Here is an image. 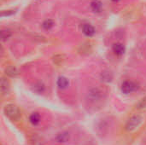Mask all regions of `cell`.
Masks as SVG:
<instances>
[{
    "instance_id": "277c9868",
    "label": "cell",
    "mask_w": 146,
    "mask_h": 145,
    "mask_svg": "<svg viewBox=\"0 0 146 145\" xmlns=\"http://www.w3.org/2000/svg\"><path fill=\"white\" fill-rule=\"evenodd\" d=\"M89 101L92 103H96L102 99V92L98 89H92L89 92Z\"/></svg>"
},
{
    "instance_id": "7c38bea8",
    "label": "cell",
    "mask_w": 146,
    "mask_h": 145,
    "mask_svg": "<svg viewBox=\"0 0 146 145\" xmlns=\"http://www.w3.org/2000/svg\"><path fill=\"white\" fill-rule=\"evenodd\" d=\"M57 86L60 88V89H65L68 86V80L67 78L65 77H59L58 79H57Z\"/></svg>"
},
{
    "instance_id": "7a4b0ae2",
    "label": "cell",
    "mask_w": 146,
    "mask_h": 145,
    "mask_svg": "<svg viewBox=\"0 0 146 145\" xmlns=\"http://www.w3.org/2000/svg\"><path fill=\"white\" fill-rule=\"evenodd\" d=\"M143 118L140 115H133L132 116L126 123L125 125V129L127 132H133L134 130H136L140 124L142 123Z\"/></svg>"
},
{
    "instance_id": "6da1fadb",
    "label": "cell",
    "mask_w": 146,
    "mask_h": 145,
    "mask_svg": "<svg viewBox=\"0 0 146 145\" xmlns=\"http://www.w3.org/2000/svg\"><path fill=\"white\" fill-rule=\"evenodd\" d=\"M3 113L9 120H11L13 121H18L21 117V112H20L18 107L12 103L7 104L4 106Z\"/></svg>"
},
{
    "instance_id": "9c48e42d",
    "label": "cell",
    "mask_w": 146,
    "mask_h": 145,
    "mask_svg": "<svg viewBox=\"0 0 146 145\" xmlns=\"http://www.w3.org/2000/svg\"><path fill=\"white\" fill-rule=\"evenodd\" d=\"M70 138V135L68 132H63L62 133H59L56 138V140L57 143H60V144H64V143H67Z\"/></svg>"
},
{
    "instance_id": "d6986e66",
    "label": "cell",
    "mask_w": 146,
    "mask_h": 145,
    "mask_svg": "<svg viewBox=\"0 0 146 145\" xmlns=\"http://www.w3.org/2000/svg\"><path fill=\"white\" fill-rule=\"evenodd\" d=\"M64 61V56L62 55H56L55 56H53V62L54 64L59 66L61 65Z\"/></svg>"
},
{
    "instance_id": "30bf717a",
    "label": "cell",
    "mask_w": 146,
    "mask_h": 145,
    "mask_svg": "<svg viewBox=\"0 0 146 145\" xmlns=\"http://www.w3.org/2000/svg\"><path fill=\"white\" fill-rule=\"evenodd\" d=\"M91 8L92 9L96 12V13H99L101 12L102 10V8H103V3L101 1L99 0H93L91 2Z\"/></svg>"
},
{
    "instance_id": "44dd1931",
    "label": "cell",
    "mask_w": 146,
    "mask_h": 145,
    "mask_svg": "<svg viewBox=\"0 0 146 145\" xmlns=\"http://www.w3.org/2000/svg\"><path fill=\"white\" fill-rule=\"evenodd\" d=\"M15 13L14 10H6V11H2L1 15L2 16H8V15H11Z\"/></svg>"
},
{
    "instance_id": "e0dca14e",
    "label": "cell",
    "mask_w": 146,
    "mask_h": 145,
    "mask_svg": "<svg viewBox=\"0 0 146 145\" xmlns=\"http://www.w3.org/2000/svg\"><path fill=\"white\" fill-rule=\"evenodd\" d=\"M101 79H102V81H104V82L109 83V82H110L111 79H112V75H111V73H110V72H104V73H102V74H101Z\"/></svg>"
},
{
    "instance_id": "ac0fdd59",
    "label": "cell",
    "mask_w": 146,
    "mask_h": 145,
    "mask_svg": "<svg viewBox=\"0 0 146 145\" xmlns=\"http://www.w3.org/2000/svg\"><path fill=\"white\" fill-rule=\"evenodd\" d=\"M79 51L81 53V54H87L91 51V46L90 44L87 43V44H81L80 46V49L79 50Z\"/></svg>"
},
{
    "instance_id": "5bb4252c",
    "label": "cell",
    "mask_w": 146,
    "mask_h": 145,
    "mask_svg": "<svg viewBox=\"0 0 146 145\" xmlns=\"http://www.w3.org/2000/svg\"><path fill=\"white\" fill-rule=\"evenodd\" d=\"M29 121L33 125H34V126L38 125L39 123V121H40V115H39V114H38V113H33L30 115V117H29Z\"/></svg>"
},
{
    "instance_id": "7402d4cb",
    "label": "cell",
    "mask_w": 146,
    "mask_h": 145,
    "mask_svg": "<svg viewBox=\"0 0 146 145\" xmlns=\"http://www.w3.org/2000/svg\"><path fill=\"white\" fill-rule=\"evenodd\" d=\"M112 1H114V2H118V1H120V0H112Z\"/></svg>"
},
{
    "instance_id": "ffe728a7",
    "label": "cell",
    "mask_w": 146,
    "mask_h": 145,
    "mask_svg": "<svg viewBox=\"0 0 146 145\" xmlns=\"http://www.w3.org/2000/svg\"><path fill=\"white\" fill-rule=\"evenodd\" d=\"M136 109H146V96L145 97H143L139 102V103L136 105Z\"/></svg>"
},
{
    "instance_id": "9a60e30c",
    "label": "cell",
    "mask_w": 146,
    "mask_h": 145,
    "mask_svg": "<svg viewBox=\"0 0 146 145\" xmlns=\"http://www.w3.org/2000/svg\"><path fill=\"white\" fill-rule=\"evenodd\" d=\"M54 25H55L54 21H53L52 20H50V19H48V20H45V21L43 22L42 26H43V28L45 29V30H50V29H51V28L54 26Z\"/></svg>"
},
{
    "instance_id": "ba28073f",
    "label": "cell",
    "mask_w": 146,
    "mask_h": 145,
    "mask_svg": "<svg viewBox=\"0 0 146 145\" xmlns=\"http://www.w3.org/2000/svg\"><path fill=\"white\" fill-rule=\"evenodd\" d=\"M83 33L87 37H92L95 34V28L91 24H84L82 26Z\"/></svg>"
},
{
    "instance_id": "52a82bcc",
    "label": "cell",
    "mask_w": 146,
    "mask_h": 145,
    "mask_svg": "<svg viewBox=\"0 0 146 145\" xmlns=\"http://www.w3.org/2000/svg\"><path fill=\"white\" fill-rule=\"evenodd\" d=\"M4 73H5V74L8 77H10V78H15L19 74L18 69L15 67H14V66H9V67H7L5 68V70H4Z\"/></svg>"
},
{
    "instance_id": "8992f818",
    "label": "cell",
    "mask_w": 146,
    "mask_h": 145,
    "mask_svg": "<svg viewBox=\"0 0 146 145\" xmlns=\"http://www.w3.org/2000/svg\"><path fill=\"white\" fill-rule=\"evenodd\" d=\"M9 89H10V85H9V80L5 78H2L1 79V85H0V90H1L2 95L3 96L8 95L9 92Z\"/></svg>"
},
{
    "instance_id": "5b68a950",
    "label": "cell",
    "mask_w": 146,
    "mask_h": 145,
    "mask_svg": "<svg viewBox=\"0 0 146 145\" xmlns=\"http://www.w3.org/2000/svg\"><path fill=\"white\" fill-rule=\"evenodd\" d=\"M28 140H29V144L31 145H44L45 144V142H44V139L38 135L37 133H33L29 136L28 138Z\"/></svg>"
},
{
    "instance_id": "3957f363",
    "label": "cell",
    "mask_w": 146,
    "mask_h": 145,
    "mask_svg": "<svg viewBox=\"0 0 146 145\" xmlns=\"http://www.w3.org/2000/svg\"><path fill=\"white\" fill-rule=\"evenodd\" d=\"M138 85L137 83L133 82V81H125L122 83L121 85V91L123 93L125 94H129L132 93L133 91H136L138 89Z\"/></svg>"
},
{
    "instance_id": "2e32d148",
    "label": "cell",
    "mask_w": 146,
    "mask_h": 145,
    "mask_svg": "<svg viewBox=\"0 0 146 145\" xmlns=\"http://www.w3.org/2000/svg\"><path fill=\"white\" fill-rule=\"evenodd\" d=\"M12 35V32L9 29H3L1 31V38H2V40L3 41H5L7 39H9Z\"/></svg>"
},
{
    "instance_id": "8fae6325",
    "label": "cell",
    "mask_w": 146,
    "mask_h": 145,
    "mask_svg": "<svg viewBox=\"0 0 146 145\" xmlns=\"http://www.w3.org/2000/svg\"><path fill=\"white\" fill-rule=\"evenodd\" d=\"M113 51L115 52V54H116L117 56H121L124 54L125 52V47L122 44L120 43H116L113 45Z\"/></svg>"
},
{
    "instance_id": "4fadbf2b",
    "label": "cell",
    "mask_w": 146,
    "mask_h": 145,
    "mask_svg": "<svg viewBox=\"0 0 146 145\" xmlns=\"http://www.w3.org/2000/svg\"><path fill=\"white\" fill-rule=\"evenodd\" d=\"M44 90H45L44 85L41 82H37L33 86V91H35L36 93H43Z\"/></svg>"
}]
</instances>
